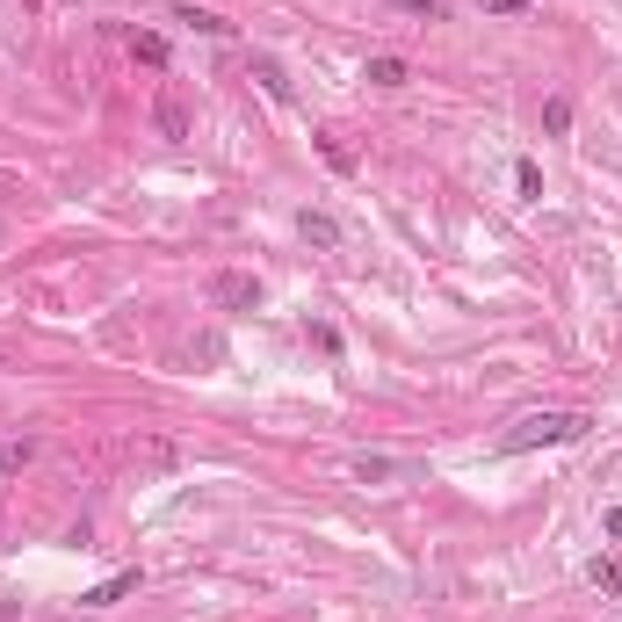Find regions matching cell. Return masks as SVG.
Returning a JSON list of instances; mask_svg holds the SVG:
<instances>
[{"instance_id":"4","label":"cell","mask_w":622,"mask_h":622,"mask_svg":"<svg viewBox=\"0 0 622 622\" xmlns=\"http://www.w3.org/2000/svg\"><path fill=\"white\" fill-rule=\"evenodd\" d=\"M362 80H369V87H406L413 73H406V58H391V51H377V58H369V66H362Z\"/></svg>"},{"instance_id":"7","label":"cell","mask_w":622,"mask_h":622,"mask_svg":"<svg viewBox=\"0 0 622 622\" xmlns=\"http://www.w3.org/2000/svg\"><path fill=\"white\" fill-rule=\"evenodd\" d=\"M152 123H160V138H189V109H181L174 95H160V109H152Z\"/></svg>"},{"instance_id":"6","label":"cell","mask_w":622,"mask_h":622,"mask_svg":"<svg viewBox=\"0 0 622 622\" xmlns=\"http://www.w3.org/2000/svg\"><path fill=\"white\" fill-rule=\"evenodd\" d=\"M174 22L203 29V37H232V22H225V15H210V8H189V0H181V8H174Z\"/></svg>"},{"instance_id":"8","label":"cell","mask_w":622,"mask_h":622,"mask_svg":"<svg viewBox=\"0 0 622 622\" xmlns=\"http://www.w3.org/2000/svg\"><path fill=\"white\" fill-rule=\"evenodd\" d=\"M131 58H138V66H167V37H160V29H138V37H131Z\"/></svg>"},{"instance_id":"12","label":"cell","mask_w":622,"mask_h":622,"mask_svg":"<svg viewBox=\"0 0 622 622\" xmlns=\"http://www.w3.org/2000/svg\"><path fill=\"white\" fill-rule=\"evenodd\" d=\"M514 189L536 203V196H543V167H536V160H521V167H514Z\"/></svg>"},{"instance_id":"2","label":"cell","mask_w":622,"mask_h":622,"mask_svg":"<svg viewBox=\"0 0 622 622\" xmlns=\"http://www.w3.org/2000/svg\"><path fill=\"white\" fill-rule=\"evenodd\" d=\"M210 297L225 304V311H246V304H261V283H254V275H217Z\"/></svg>"},{"instance_id":"14","label":"cell","mask_w":622,"mask_h":622,"mask_svg":"<svg viewBox=\"0 0 622 622\" xmlns=\"http://www.w3.org/2000/svg\"><path fill=\"white\" fill-rule=\"evenodd\" d=\"M29 456H37V442H8V449H0V471H22Z\"/></svg>"},{"instance_id":"11","label":"cell","mask_w":622,"mask_h":622,"mask_svg":"<svg viewBox=\"0 0 622 622\" xmlns=\"http://www.w3.org/2000/svg\"><path fill=\"white\" fill-rule=\"evenodd\" d=\"M586 579H594L601 594H622V565H615V557H594V565H586Z\"/></svg>"},{"instance_id":"3","label":"cell","mask_w":622,"mask_h":622,"mask_svg":"<svg viewBox=\"0 0 622 622\" xmlns=\"http://www.w3.org/2000/svg\"><path fill=\"white\" fill-rule=\"evenodd\" d=\"M123 594H138V572H116V579H102V586H87L80 608H116Z\"/></svg>"},{"instance_id":"17","label":"cell","mask_w":622,"mask_h":622,"mask_svg":"<svg viewBox=\"0 0 622 622\" xmlns=\"http://www.w3.org/2000/svg\"><path fill=\"white\" fill-rule=\"evenodd\" d=\"M608 536H615V543H622V507H608Z\"/></svg>"},{"instance_id":"9","label":"cell","mask_w":622,"mask_h":622,"mask_svg":"<svg viewBox=\"0 0 622 622\" xmlns=\"http://www.w3.org/2000/svg\"><path fill=\"white\" fill-rule=\"evenodd\" d=\"M543 131H550V138L572 131V95H550V102H543Z\"/></svg>"},{"instance_id":"16","label":"cell","mask_w":622,"mask_h":622,"mask_svg":"<svg viewBox=\"0 0 622 622\" xmlns=\"http://www.w3.org/2000/svg\"><path fill=\"white\" fill-rule=\"evenodd\" d=\"M528 0H485V15H521Z\"/></svg>"},{"instance_id":"1","label":"cell","mask_w":622,"mask_h":622,"mask_svg":"<svg viewBox=\"0 0 622 622\" xmlns=\"http://www.w3.org/2000/svg\"><path fill=\"white\" fill-rule=\"evenodd\" d=\"M586 427H594L586 413H528V420H514V427L500 434V449H507V456H521V449H557V442H579Z\"/></svg>"},{"instance_id":"13","label":"cell","mask_w":622,"mask_h":622,"mask_svg":"<svg viewBox=\"0 0 622 622\" xmlns=\"http://www.w3.org/2000/svg\"><path fill=\"white\" fill-rule=\"evenodd\" d=\"M319 152H326V167H333V174H355V152L340 145V138H319Z\"/></svg>"},{"instance_id":"15","label":"cell","mask_w":622,"mask_h":622,"mask_svg":"<svg viewBox=\"0 0 622 622\" xmlns=\"http://www.w3.org/2000/svg\"><path fill=\"white\" fill-rule=\"evenodd\" d=\"M391 8H413V15H427V22H434V15H442V0H391Z\"/></svg>"},{"instance_id":"10","label":"cell","mask_w":622,"mask_h":622,"mask_svg":"<svg viewBox=\"0 0 622 622\" xmlns=\"http://www.w3.org/2000/svg\"><path fill=\"white\" fill-rule=\"evenodd\" d=\"M254 80L268 87L275 102H290V80H283V66H275V58H254Z\"/></svg>"},{"instance_id":"5","label":"cell","mask_w":622,"mask_h":622,"mask_svg":"<svg viewBox=\"0 0 622 622\" xmlns=\"http://www.w3.org/2000/svg\"><path fill=\"white\" fill-rule=\"evenodd\" d=\"M297 232H304L311 246H326V254H333V246H340V225H333V217H326V210H304V217H297Z\"/></svg>"}]
</instances>
